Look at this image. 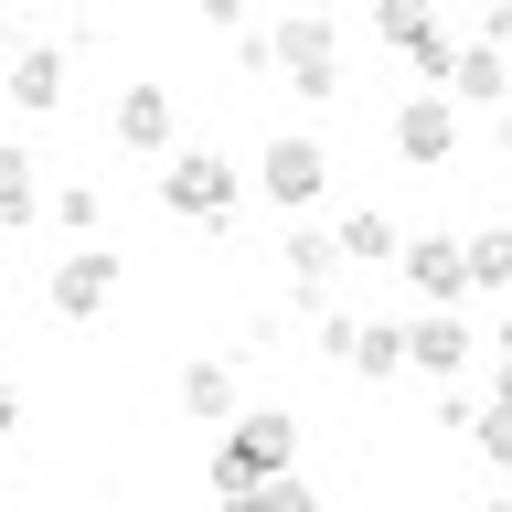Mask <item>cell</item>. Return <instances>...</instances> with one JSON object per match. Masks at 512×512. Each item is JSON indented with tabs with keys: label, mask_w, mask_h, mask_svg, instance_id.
Segmentation results:
<instances>
[{
	"label": "cell",
	"mask_w": 512,
	"mask_h": 512,
	"mask_svg": "<svg viewBox=\"0 0 512 512\" xmlns=\"http://www.w3.org/2000/svg\"><path fill=\"white\" fill-rule=\"evenodd\" d=\"M278 470H299V416H288V406H246L214 438V459H203L214 502H235V491H256V480H278Z\"/></svg>",
	"instance_id": "cell-1"
},
{
	"label": "cell",
	"mask_w": 512,
	"mask_h": 512,
	"mask_svg": "<svg viewBox=\"0 0 512 512\" xmlns=\"http://www.w3.org/2000/svg\"><path fill=\"white\" fill-rule=\"evenodd\" d=\"M267 64L288 75V96H342V22L331 11H278L267 22Z\"/></svg>",
	"instance_id": "cell-2"
},
{
	"label": "cell",
	"mask_w": 512,
	"mask_h": 512,
	"mask_svg": "<svg viewBox=\"0 0 512 512\" xmlns=\"http://www.w3.org/2000/svg\"><path fill=\"white\" fill-rule=\"evenodd\" d=\"M235 203H246V171L224 150H171V171H160V214L182 224H235Z\"/></svg>",
	"instance_id": "cell-3"
},
{
	"label": "cell",
	"mask_w": 512,
	"mask_h": 512,
	"mask_svg": "<svg viewBox=\"0 0 512 512\" xmlns=\"http://www.w3.org/2000/svg\"><path fill=\"white\" fill-rule=\"evenodd\" d=\"M374 43H395L427 86H448V64H459V32L438 22V0H374Z\"/></svg>",
	"instance_id": "cell-4"
},
{
	"label": "cell",
	"mask_w": 512,
	"mask_h": 512,
	"mask_svg": "<svg viewBox=\"0 0 512 512\" xmlns=\"http://www.w3.org/2000/svg\"><path fill=\"white\" fill-rule=\"evenodd\" d=\"M384 139H395V160H406V171H448V160H459V107H448L438 86H416V96H395Z\"/></svg>",
	"instance_id": "cell-5"
},
{
	"label": "cell",
	"mask_w": 512,
	"mask_h": 512,
	"mask_svg": "<svg viewBox=\"0 0 512 512\" xmlns=\"http://www.w3.org/2000/svg\"><path fill=\"white\" fill-rule=\"evenodd\" d=\"M320 352H331L342 374L384 384V374H406V320H352V310H320Z\"/></svg>",
	"instance_id": "cell-6"
},
{
	"label": "cell",
	"mask_w": 512,
	"mask_h": 512,
	"mask_svg": "<svg viewBox=\"0 0 512 512\" xmlns=\"http://www.w3.org/2000/svg\"><path fill=\"white\" fill-rule=\"evenodd\" d=\"M107 299H118V256L107 246H64L54 267H43V310L54 320H96Z\"/></svg>",
	"instance_id": "cell-7"
},
{
	"label": "cell",
	"mask_w": 512,
	"mask_h": 512,
	"mask_svg": "<svg viewBox=\"0 0 512 512\" xmlns=\"http://www.w3.org/2000/svg\"><path fill=\"white\" fill-rule=\"evenodd\" d=\"M395 267H406V288L427 310H459V299H470V235H406Z\"/></svg>",
	"instance_id": "cell-8"
},
{
	"label": "cell",
	"mask_w": 512,
	"mask_h": 512,
	"mask_svg": "<svg viewBox=\"0 0 512 512\" xmlns=\"http://www.w3.org/2000/svg\"><path fill=\"white\" fill-rule=\"evenodd\" d=\"M256 182H267V203H278V214H299V203H320V182H331V150H320L310 128H288V139H267Z\"/></svg>",
	"instance_id": "cell-9"
},
{
	"label": "cell",
	"mask_w": 512,
	"mask_h": 512,
	"mask_svg": "<svg viewBox=\"0 0 512 512\" xmlns=\"http://www.w3.org/2000/svg\"><path fill=\"white\" fill-rule=\"evenodd\" d=\"M470 352H480V331H470L459 310H416V320H406V374L459 384V374H470Z\"/></svg>",
	"instance_id": "cell-10"
},
{
	"label": "cell",
	"mask_w": 512,
	"mask_h": 512,
	"mask_svg": "<svg viewBox=\"0 0 512 512\" xmlns=\"http://www.w3.org/2000/svg\"><path fill=\"white\" fill-rule=\"evenodd\" d=\"M0 75H11V107H22V118H54V107H64V54H54V43H11Z\"/></svg>",
	"instance_id": "cell-11"
},
{
	"label": "cell",
	"mask_w": 512,
	"mask_h": 512,
	"mask_svg": "<svg viewBox=\"0 0 512 512\" xmlns=\"http://www.w3.org/2000/svg\"><path fill=\"white\" fill-rule=\"evenodd\" d=\"M182 416H192V427H235V416H246V406H235V363H224V352H192V363H182Z\"/></svg>",
	"instance_id": "cell-12"
},
{
	"label": "cell",
	"mask_w": 512,
	"mask_h": 512,
	"mask_svg": "<svg viewBox=\"0 0 512 512\" xmlns=\"http://www.w3.org/2000/svg\"><path fill=\"white\" fill-rule=\"evenodd\" d=\"M448 107H512V54H491V43H459V64H448Z\"/></svg>",
	"instance_id": "cell-13"
},
{
	"label": "cell",
	"mask_w": 512,
	"mask_h": 512,
	"mask_svg": "<svg viewBox=\"0 0 512 512\" xmlns=\"http://www.w3.org/2000/svg\"><path fill=\"white\" fill-rule=\"evenodd\" d=\"M0 224H11V235L43 224V160H32L22 139H0Z\"/></svg>",
	"instance_id": "cell-14"
},
{
	"label": "cell",
	"mask_w": 512,
	"mask_h": 512,
	"mask_svg": "<svg viewBox=\"0 0 512 512\" xmlns=\"http://www.w3.org/2000/svg\"><path fill=\"white\" fill-rule=\"evenodd\" d=\"M288 299H299V310H320V299H331V278H342V246H331V235H288Z\"/></svg>",
	"instance_id": "cell-15"
},
{
	"label": "cell",
	"mask_w": 512,
	"mask_h": 512,
	"mask_svg": "<svg viewBox=\"0 0 512 512\" xmlns=\"http://www.w3.org/2000/svg\"><path fill=\"white\" fill-rule=\"evenodd\" d=\"M331 246H342L352 267H395V246H406V235H395V214H384V203H352V214L331 224Z\"/></svg>",
	"instance_id": "cell-16"
},
{
	"label": "cell",
	"mask_w": 512,
	"mask_h": 512,
	"mask_svg": "<svg viewBox=\"0 0 512 512\" xmlns=\"http://www.w3.org/2000/svg\"><path fill=\"white\" fill-rule=\"evenodd\" d=\"M118 150H171V86H128L118 96Z\"/></svg>",
	"instance_id": "cell-17"
},
{
	"label": "cell",
	"mask_w": 512,
	"mask_h": 512,
	"mask_svg": "<svg viewBox=\"0 0 512 512\" xmlns=\"http://www.w3.org/2000/svg\"><path fill=\"white\" fill-rule=\"evenodd\" d=\"M43 224H54V235H75V246H96V224H107L96 182H54V192H43Z\"/></svg>",
	"instance_id": "cell-18"
},
{
	"label": "cell",
	"mask_w": 512,
	"mask_h": 512,
	"mask_svg": "<svg viewBox=\"0 0 512 512\" xmlns=\"http://www.w3.org/2000/svg\"><path fill=\"white\" fill-rule=\"evenodd\" d=\"M224 512H320V491H310L299 470H278V480H256V491H235Z\"/></svg>",
	"instance_id": "cell-19"
},
{
	"label": "cell",
	"mask_w": 512,
	"mask_h": 512,
	"mask_svg": "<svg viewBox=\"0 0 512 512\" xmlns=\"http://www.w3.org/2000/svg\"><path fill=\"white\" fill-rule=\"evenodd\" d=\"M470 288H512V224H480L470 235Z\"/></svg>",
	"instance_id": "cell-20"
},
{
	"label": "cell",
	"mask_w": 512,
	"mask_h": 512,
	"mask_svg": "<svg viewBox=\"0 0 512 512\" xmlns=\"http://www.w3.org/2000/svg\"><path fill=\"white\" fill-rule=\"evenodd\" d=\"M470 448L491 459V470H512V406H480L470 416Z\"/></svg>",
	"instance_id": "cell-21"
},
{
	"label": "cell",
	"mask_w": 512,
	"mask_h": 512,
	"mask_svg": "<svg viewBox=\"0 0 512 512\" xmlns=\"http://www.w3.org/2000/svg\"><path fill=\"white\" fill-rule=\"evenodd\" d=\"M480 43H491V54H512V0H491V11H480Z\"/></svg>",
	"instance_id": "cell-22"
},
{
	"label": "cell",
	"mask_w": 512,
	"mask_h": 512,
	"mask_svg": "<svg viewBox=\"0 0 512 512\" xmlns=\"http://www.w3.org/2000/svg\"><path fill=\"white\" fill-rule=\"evenodd\" d=\"M192 11H203L214 32H246V0H192Z\"/></svg>",
	"instance_id": "cell-23"
},
{
	"label": "cell",
	"mask_w": 512,
	"mask_h": 512,
	"mask_svg": "<svg viewBox=\"0 0 512 512\" xmlns=\"http://www.w3.org/2000/svg\"><path fill=\"white\" fill-rule=\"evenodd\" d=\"M11 427H22V384L0 374V448H11Z\"/></svg>",
	"instance_id": "cell-24"
},
{
	"label": "cell",
	"mask_w": 512,
	"mask_h": 512,
	"mask_svg": "<svg viewBox=\"0 0 512 512\" xmlns=\"http://www.w3.org/2000/svg\"><path fill=\"white\" fill-rule=\"evenodd\" d=\"M0 64H11V0H0Z\"/></svg>",
	"instance_id": "cell-25"
},
{
	"label": "cell",
	"mask_w": 512,
	"mask_h": 512,
	"mask_svg": "<svg viewBox=\"0 0 512 512\" xmlns=\"http://www.w3.org/2000/svg\"><path fill=\"white\" fill-rule=\"evenodd\" d=\"M480 512H512V502H480Z\"/></svg>",
	"instance_id": "cell-26"
}]
</instances>
